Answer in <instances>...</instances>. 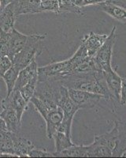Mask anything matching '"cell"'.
<instances>
[{
  "mask_svg": "<svg viewBox=\"0 0 126 158\" xmlns=\"http://www.w3.org/2000/svg\"><path fill=\"white\" fill-rule=\"evenodd\" d=\"M12 66V61L8 56H0V77H2L6 72Z\"/></svg>",
  "mask_w": 126,
  "mask_h": 158,
  "instance_id": "obj_26",
  "label": "cell"
},
{
  "mask_svg": "<svg viewBox=\"0 0 126 158\" xmlns=\"http://www.w3.org/2000/svg\"><path fill=\"white\" fill-rule=\"evenodd\" d=\"M54 156L60 157H88V146L73 145L60 153H54Z\"/></svg>",
  "mask_w": 126,
  "mask_h": 158,
  "instance_id": "obj_18",
  "label": "cell"
},
{
  "mask_svg": "<svg viewBox=\"0 0 126 158\" xmlns=\"http://www.w3.org/2000/svg\"><path fill=\"white\" fill-rule=\"evenodd\" d=\"M0 116L5 121L8 131L18 133L22 125V120L18 117L16 110L13 108H2Z\"/></svg>",
  "mask_w": 126,
  "mask_h": 158,
  "instance_id": "obj_16",
  "label": "cell"
},
{
  "mask_svg": "<svg viewBox=\"0 0 126 158\" xmlns=\"http://www.w3.org/2000/svg\"><path fill=\"white\" fill-rule=\"evenodd\" d=\"M58 4H59L60 12L67 11V12L73 13L77 15H83L82 8L73 5L69 0H58Z\"/></svg>",
  "mask_w": 126,
  "mask_h": 158,
  "instance_id": "obj_23",
  "label": "cell"
},
{
  "mask_svg": "<svg viewBox=\"0 0 126 158\" xmlns=\"http://www.w3.org/2000/svg\"><path fill=\"white\" fill-rule=\"evenodd\" d=\"M63 85L68 89L84 90L103 95L107 100H114L109 90L103 72L92 71L75 73L60 79Z\"/></svg>",
  "mask_w": 126,
  "mask_h": 158,
  "instance_id": "obj_1",
  "label": "cell"
},
{
  "mask_svg": "<svg viewBox=\"0 0 126 158\" xmlns=\"http://www.w3.org/2000/svg\"><path fill=\"white\" fill-rule=\"evenodd\" d=\"M13 146L14 154L18 157H28L31 150L35 147L34 144L26 138L20 136L18 133H12Z\"/></svg>",
  "mask_w": 126,
  "mask_h": 158,
  "instance_id": "obj_13",
  "label": "cell"
},
{
  "mask_svg": "<svg viewBox=\"0 0 126 158\" xmlns=\"http://www.w3.org/2000/svg\"><path fill=\"white\" fill-rule=\"evenodd\" d=\"M2 153H0V157H2Z\"/></svg>",
  "mask_w": 126,
  "mask_h": 158,
  "instance_id": "obj_30",
  "label": "cell"
},
{
  "mask_svg": "<svg viewBox=\"0 0 126 158\" xmlns=\"http://www.w3.org/2000/svg\"><path fill=\"white\" fill-rule=\"evenodd\" d=\"M58 105L63 111V119L58 131L65 133L68 136L71 137V129H72L73 120L75 114L80 110L79 107L72 101L69 95V90L65 85H61L60 88V97L58 99Z\"/></svg>",
  "mask_w": 126,
  "mask_h": 158,
  "instance_id": "obj_4",
  "label": "cell"
},
{
  "mask_svg": "<svg viewBox=\"0 0 126 158\" xmlns=\"http://www.w3.org/2000/svg\"><path fill=\"white\" fill-rule=\"evenodd\" d=\"M126 104V77L121 79V100L120 104L124 105Z\"/></svg>",
  "mask_w": 126,
  "mask_h": 158,
  "instance_id": "obj_27",
  "label": "cell"
},
{
  "mask_svg": "<svg viewBox=\"0 0 126 158\" xmlns=\"http://www.w3.org/2000/svg\"><path fill=\"white\" fill-rule=\"evenodd\" d=\"M16 18L13 2L0 10V30L6 32H11L14 29Z\"/></svg>",
  "mask_w": 126,
  "mask_h": 158,
  "instance_id": "obj_11",
  "label": "cell"
},
{
  "mask_svg": "<svg viewBox=\"0 0 126 158\" xmlns=\"http://www.w3.org/2000/svg\"><path fill=\"white\" fill-rule=\"evenodd\" d=\"M117 26H113L111 32L106 38V41L94 56L100 71L108 72L113 70L112 67V56L116 40H117Z\"/></svg>",
  "mask_w": 126,
  "mask_h": 158,
  "instance_id": "obj_5",
  "label": "cell"
},
{
  "mask_svg": "<svg viewBox=\"0 0 126 158\" xmlns=\"http://www.w3.org/2000/svg\"><path fill=\"white\" fill-rule=\"evenodd\" d=\"M107 36L108 35L98 34L92 32L84 36L81 42L85 44L88 56L94 57L96 56L98 51L106 41Z\"/></svg>",
  "mask_w": 126,
  "mask_h": 158,
  "instance_id": "obj_9",
  "label": "cell"
},
{
  "mask_svg": "<svg viewBox=\"0 0 126 158\" xmlns=\"http://www.w3.org/2000/svg\"><path fill=\"white\" fill-rule=\"evenodd\" d=\"M36 75H38V65L36 59L20 70L14 90H20Z\"/></svg>",
  "mask_w": 126,
  "mask_h": 158,
  "instance_id": "obj_14",
  "label": "cell"
},
{
  "mask_svg": "<svg viewBox=\"0 0 126 158\" xmlns=\"http://www.w3.org/2000/svg\"><path fill=\"white\" fill-rule=\"evenodd\" d=\"M103 74L104 75L106 82L112 96L114 98V100L120 104L121 79H122V77L119 75L114 70H112L108 72H103Z\"/></svg>",
  "mask_w": 126,
  "mask_h": 158,
  "instance_id": "obj_12",
  "label": "cell"
},
{
  "mask_svg": "<svg viewBox=\"0 0 126 158\" xmlns=\"http://www.w3.org/2000/svg\"><path fill=\"white\" fill-rule=\"evenodd\" d=\"M0 6H1V2H0Z\"/></svg>",
  "mask_w": 126,
  "mask_h": 158,
  "instance_id": "obj_31",
  "label": "cell"
},
{
  "mask_svg": "<svg viewBox=\"0 0 126 158\" xmlns=\"http://www.w3.org/2000/svg\"><path fill=\"white\" fill-rule=\"evenodd\" d=\"M99 6L102 10L110 15L111 18L121 23L126 24V9L113 3L110 1L101 2L99 3Z\"/></svg>",
  "mask_w": 126,
  "mask_h": 158,
  "instance_id": "obj_17",
  "label": "cell"
},
{
  "mask_svg": "<svg viewBox=\"0 0 126 158\" xmlns=\"http://www.w3.org/2000/svg\"><path fill=\"white\" fill-rule=\"evenodd\" d=\"M63 111L59 106L55 107L48 113L44 120L47 125V137L49 139H53L54 134L58 131L63 119Z\"/></svg>",
  "mask_w": 126,
  "mask_h": 158,
  "instance_id": "obj_8",
  "label": "cell"
},
{
  "mask_svg": "<svg viewBox=\"0 0 126 158\" xmlns=\"http://www.w3.org/2000/svg\"><path fill=\"white\" fill-rule=\"evenodd\" d=\"M45 38V34L28 35L27 41L22 50L11 60L12 64L21 70L32 63L43 52V41Z\"/></svg>",
  "mask_w": 126,
  "mask_h": 158,
  "instance_id": "obj_3",
  "label": "cell"
},
{
  "mask_svg": "<svg viewBox=\"0 0 126 158\" xmlns=\"http://www.w3.org/2000/svg\"><path fill=\"white\" fill-rule=\"evenodd\" d=\"M0 131H7V127H6L5 121L3 120V118L1 116H0Z\"/></svg>",
  "mask_w": 126,
  "mask_h": 158,
  "instance_id": "obj_29",
  "label": "cell"
},
{
  "mask_svg": "<svg viewBox=\"0 0 126 158\" xmlns=\"http://www.w3.org/2000/svg\"><path fill=\"white\" fill-rule=\"evenodd\" d=\"M41 0H14L16 16L41 12Z\"/></svg>",
  "mask_w": 126,
  "mask_h": 158,
  "instance_id": "obj_10",
  "label": "cell"
},
{
  "mask_svg": "<svg viewBox=\"0 0 126 158\" xmlns=\"http://www.w3.org/2000/svg\"><path fill=\"white\" fill-rule=\"evenodd\" d=\"M29 102L21 94L20 90H14L10 95L6 96L1 101L2 108H13L16 110L18 117L22 120V115L28 107Z\"/></svg>",
  "mask_w": 126,
  "mask_h": 158,
  "instance_id": "obj_7",
  "label": "cell"
},
{
  "mask_svg": "<svg viewBox=\"0 0 126 158\" xmlns=\"http://www.w3.org/2000/svg\"><path fill=\"white\" fill-rule=\"evenodd\" d=\"M38 81H39V74L31 79L25 86L22 87L20 89L21 94L27 102H30V100L34 96L36 87H37Z\"/></svg>",
  "mask_w": 126,
  "mask_h": 158,
  "instance_id": "obj_21",
  "label": "cell"
},
{
  "mask_svg": "<svg viewBox=\"0 0 126 158\" xmlns=\"http://www.w3.org/2000/svg\"><path fill=\"white\" fill-rule=\"evenodd\" d=\"M53 139L54 140L56 149L55 152H54V153H60L61 151L65 150V149H68V148L75 145L72 142L71 137L68 136L65 133H62V132H60V131H57L54 134Z\"/></svg>",
  "mask_w": 126,
  "mask_h": 158,
  "instance_id": "obj_20",
  "label": "cell"
},
{
  "mask_svg": "<svg viewBox=\"0 0 126 158\" xmlns=\"http://www.w3.org/2000/svg\"><path fill=\"white\" fill-rule=\"evenodd\" d=\"M19 72H20V70L17 67H15L14 65L12 64L10 68L2 76V79L5 81L6 86V92H7L6 96L10 95L14 89L15 84H16Z\"/></svg>",
  "mask_w": 126,
  "mask_h": 158,
  "instance_id": "obj_19",
  "label": "cell"
},
{
  "mask_svg": "<svg viewBox=\"0 0 126 158\" xmlns=\"http://www.w3.org/2000/svg\"><path fill=\"white\" fill-rule=\"evenodd\" d=\"M14 0H0L1 2V6H0V10L3 9L5 6H6L7 5L10 4L11 2H13Z\"/></svg>",
  "mask_w": 126,
  "mask_h": 158,
  "instance_id": "obj_28",
  "label": "cell"
},
{
  "mask_svg": "<svg viewBox=\"0 0 126 158\" xmlns=\"http://www.w3.org/2000/svg\"><path fill=\"white\" fill-rule=\"evenodd\" d=\"M40 8H41V12L50 11V12H54L56 13V14L60 13L58 0H45V1H42Z\"/></svg>",
  "mask_w": 126,
  "mask_h": 158,
  "instance_id": "obj_24",
  "label": "cell"
},
{
  "mask_svg": "<svg viewBox=\"0 0 126 158\" xmlns=\"http://www.w3.org/2000/svg\"><path fill=\"white\" fill-rule=\"evenodd\" d=\"M29 157H53L54 153H50L41 148L34 147L29 154Z\"/></svg>",
  "mask_w": 126,
  "mask_h": 158,
  "instance_id": "obj_25",
  "label": "cell"
},
{
  "mask_svg": "<svg viewBox=\"0 0 126 158\" xmlns=\"http://www.w3.org/2000/svg\"><path fill=\"white\" fill-rule=\"evenodd\" d=\"M118 134V123L115 122V125L111 131L103 135H96L94 142L88 145V157L113 156Z\"/></svg>",
  "mask_w": 126,
  "mask_h": 158,
  "instance_id": "obj_2",
  "label": "cell"
},
{
  "mask_svg": "<svg viewBox=\"0 0 126 158\" xmlns=\"http://www.w3.org/2000/svg\"><path fill=\"white\" fill-rule=\"evenodd\" d=\"M10 32L0 30V56H8L9 53Z\"/></svg>",
  "mask_w": 126,
  "mask_h": 158,
  "instance_id": "obj_22",
  "label": "cell"
},
{
  "mask_svg": "<svg viewBox=\"0 0 126 158\" xmlns=\"http://www.w3.org/2000/svg\"><path fill=\"white\" fill-rule=\"evenodd\" d=\"M69 95L72 99V101L77 105L81 108H92L96 104H99L103 99H107L103 95L95 94L92 92L84 91V90L68 89Z\"/></svg>",
  "mask_w": 126,
  "mask_h": 158,
  "instance_id": "obj_6",
  "label": "cell"
},
{
  "mask_svg": "<svg viewBox=\"0 0 126 158\" xmlns=\"http://www.w3.org/2000/svg\"><path fill=\"white\" fill-rule=\"evenodd\" d=\"M41 1H45V0H41Z\"/></svg>",
  "mask_w": 126,
  "mask_h": 158,
  "instance_id": "obj_32",
  "label": "cell"
},
{
  "mask_svg": "<svg viewBox=\"0 0 126 158\" xmlns=\"http://www.w3.org/2000/svg\"><path fill=\"white\" fill-rule=\"evenodd\" d=\"M28 35H25L22 32H18L16 29H14L10 32V39L9 53L8 57L12 60L18 53L22 50L25 43L27 41Z\"/></svg>",
  "mask_w": 126,
  "mask_h": 158,
  "instance_id": "obj_15",
  "label": "cell"
}]
</instances>
